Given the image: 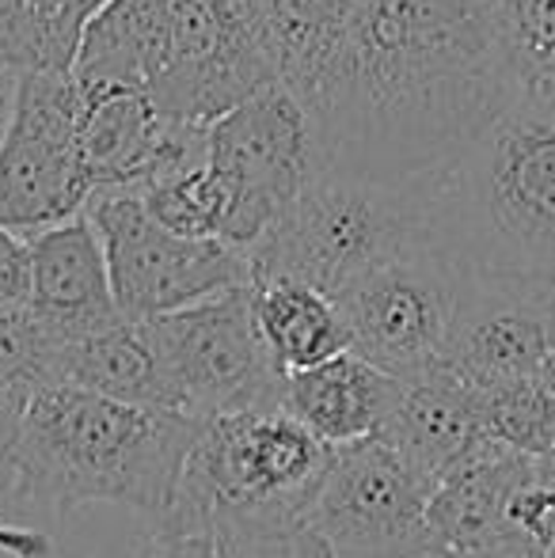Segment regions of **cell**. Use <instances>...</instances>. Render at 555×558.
Returning a JSON list of instances; mask_svg holds the SVG:
<instances>
[{"instance_id":"6da1fadb","label":"cell","mask_w":555,"mask_h":558,"mask_svg":"<svg viewBox=\"0 0 555 558\" xmlns=\"http://www.w3.org/2000/svg\"><path fill=\"white\" fill-rule=\"evenodd\" d=\"M518 84L498 0H350L347 35L301 104L319 171L430 183Z\"/></svg>"},{"instance_id":"7a4b0ae2","label":"cell","mask_w":555,"mask_h":558,"mask_svg":"<svg viewBox=\"0 0 555 558\" xmlns=\"http://www.w3.org/2000/svg\"><path fill=\"white\" fill-rule=\"evenodd\" d=\"M198 429L191 414L43 384L23 403L8 494L53 513L126 506L156 517L176 498Z\"/></svg>"},{"instance_id":"3957f363","label":"cell","mask_w":555,"mask_h":558,"mask_svg":"<svg viewBox=\"0 0 555 558\" xmlns=\"http://www.w3.org/2000/svg\"><path fill=\"white\" fill-rule=\"evenodd\" d=\"M430 240L464 270L555 281V84L510 104L430 186Z\"/></svg>"},{"instance_id":"277c9868","label":"cell","mask_w":555,"mask_h":558,"mask_svg":"<svg viewBox=\"0 0 555 558\" xmlns=\"http://www.w3.org/2000/svg\"><path fill=\"white\" fill-rule=\"evenodd\" d=\"M430 183L316 171L252 251V281H309L339 296L388 258L430 240Z\"/></svg>"},{"instance_id":"5b68a950","label":"cell","mask_w":555,"mask_h":558,"mask_svg":"<svg viewBox=\"0 0 555 558\" xmlns=\"http://www.w3.org/2000/svg\"><path fill=\"white\" fill-rule=\"evenodd\" d=\"M84 214L104 240L114 308L126 319H156L252 286V258L244 251L225 240L171 232L134 191H96Z\"/></svg>"},{"instance_id":"8992f818","label":"cell","mask_w":555,"mask_h":558,"mask_svg":"<svg viewBox=\"0 0 555 558\" xmlns=\"http://www.w3.org/2000/svg\"><path fill=\"white\" fill-rule=\"evenodd\" d=\"M171 411L206 422L225 411L286 407V373L267 357L252 316V286L145 319Z\"/></svg>"},{"instance_id":"52a82bcc","label":"cell","mask_w":555,"mask_h":558,"mask_svg":"<svg viewBox=\"0 0 555 558\" xmlns=\"http://www.w3.org/2000/svg\"><path fill=\"white\" fill-rule=\"evenodd\" d=\"M327 460L331 445L286 407L225 411L202 422L179 486L206 506L304 513Z\"/></svg>"},{"instance_id":"ba28073f","label":"cell","mask_w":555,"mask_h":558,"mask_svg":"<svg viewBox=\"0 0 555 558\" xmlns=\"http://www.w3.org/2000/svg\"><path fill=\"white\" fill-rule=\"evenodd\" d=\"M437 486L385 434L335 445L312 494V529L331 558H419L426 551V509Z\"/></svg>"},{"instance_id":"9c48e42d","label":"cell","mask_w":555,"mask_h":558,"mask_svg":"<svg viewBox=\"0 0 555 558\" xmlns=\"http://www.w3.org/2000/svg\"><path fill=\"white\" fill-rule=\"evenodd\" d=\"M81 88L73 69H23L0 145V225L35 235L84 214L92 179L81 156Z\"/></svg>"},{"instance_id":"30bf717a","label":"cell","mask_w":555,"mask_h":558,"mask_svg":"<svg viewBox=\"0 0 555 558\" xmlns=\"http://www.w3.org/2000/svg\"><path fill=\"white\" fill-rule=\"evenodd\" d=\"M464 266L437 243H419L342 289L347 350L385 373L415 380L442 361Z\"/></svg>"},{"instance_id":"8fae6325","label":"cell","mask_w":555,"mask_h":558,"mask_svg":"<svg viewBox=\"0 0 555 558\" xmlns=\"http://www.w3.org/2000/svg\"><path fill=\"white\" fill-rule=\"evenodd\" d=\"M206 156L237 191L232 247L248 258L319 171L312 118L286 84H267L209 122Z\"/></svg>"},{"instance_id":"7c38bea8","label":"cell","mask_w":555,"mask_h":558,"mask_svg":"<svg viewBox=\"0 0 555 558\" xmlns=\"http://www.w3.org/2000/svg\"><path fill=\"white\" fill-rule=\"evenodd\" d=\"M278 84L255 35L252 0H168V61L153 99L186 125H209Z\"/></svg>"},{"instance_id":"4fadbf2b","label":"cell","mask_w":555,"mask_h":558,"mask_svg":"<svg viewBox=\"0 0 555 558\" xmlns=\"http://www.w3.org/2000/svg\"><path fill=\"white\" fill-rule=\"evenodd\" d=\"M555 350V281L464 270L437 365L475 391L533 380Z\"/></svg>"},{"instance_id":"5bb4252c","label":"cell","mask_w":555,"mask_h":558,"mask_svg":"<svg viewBox=\"0 0 555 558\" xmlns=\"http://www.w3.org/2000/svg\"><path fill=\"white\" fill-rule=\"evenodd\" d=\"M81 88V84H76ZM209 125L164 114L148 88L107 84L81 88V156L96 191H141L153 175L206 153Z\"/></svg>"},{"instance_id":"9a60e30c","label":"cell","mask_w":555,"mask_h":558,"mask_svg":"<svg viewBox=\"0 0 555 558\" xmlns=\"http://www.w3.org/2000/svg\"><path fill=\"white\" fill-rule=\"evenodd\" d=\"M31 308L61 342L122 316L114 308L104 240L88 214L31 235Z\"/></svg>"},{"instance_id":"2e32d148","label":"cell","mask_w":555,"mask_h":558,"mask_svg":"<svg viewBox=\"0 0 555 558\" xmlns=\"http://www.w3.org/2000/svg\"><path fill=\"white\" fill-rule=\"evenodd\" d=\"M400 396V376L385 373L354 350L286 376V411L331 448L381 434L393 422Z\"/></svg>"},{"instance_id":"e0dca14e","label":"cell","mask_w":555,"mask_h":558,"mask_svg":"<svg viewBox=\"0 0 555 558\" xmlns=\"http://www.w3.org/2000/svg\"><path fill=\"white\" fill-rule=\"evenodd\" d=\"M381 434L434 486L491 441L487 426H483L480 391L460 384L442 365H434L415 380H403L400 407Z\"/></svg>"},{"instance_id":"ac0fdd59","label":"cell","mask_w":555,"mask_h":558,"mask_svg":"<svg viewBox=\"0 0 555 558\" xmlns=\"http://www.w3.org/2000/svg\"><path fill=\"white\" fill-rule=\"evenodd\" d=\"M50 384H76V388L104 391L126 403L171 411L168 384H164L160 357L153 350L145 319L114 316L92 331L65 338L53 357Z\"/></svg>"},{"instance_id":"d6986e66","label":"cell","mask_w":555,"mask_h":558,"mask_svg":"<svg viewBox=\"0 0 555 558\" xmlns=\"http://www.w3.org/2000/svg\"><path fill=\"white\" fill-rule=\"evenodd\" d=\"M168 61V0H107L88 23L73 76L81 88H153Z\"/></svg>"},{"instance_id":"ffe728a7","label":"cell","mask_w":555,"mask_h":558,"mask_svg":"<svg viewBox=\"0 0 555 558\" xmlns=\"http://www.w3.org/2000/svg\"><path fill=\"white\" fill-rule=\"evenodd\" d=\"M252 316L263 350L286 376L347 350L339 301L309 281H252Z\"/></svg>"},{"instance_id":"44dd1931","label":"cell","mask_w":555,"mask_h":558,"mask_svg":"<svg viewBox=\"0 0 555 558\" xmlns=\"http://www.w3.org/2000/svg\"><path fill=\"white\" fill-rule=\"evenodd\" d=\"M252 15L278 84L301 99L347 35L350 0H252Z\"/></svg>"},{"instance_id":"7402d4cb","label":"cell","mask_w":555,"mask_h":558,"mask_svg":"<svg viewBox=\"0 0 555 558\" xmlns=\"http://www.w3.org/2000/svg\"><path fill=\"white\" fill-rule=\"evenodd\" d=\"M422 558H555V452L514 448L483 544L472 555Z\"/></svg>"},{"instance_id":"603a6c76","label":"cell","mask_w":555,"mask_h":558,"mask_svg":"<svg viewBox=\"0 0 555 558\" xmlns=\"http://www.w3.org/2000/svg\"><path fill=\"white\" fill-rule=\"evenodd\" d=\"M141 206L164 228L179 235H202V240H225L232 247L237 228V191L221 171L209 163L206 153L186 156L168 171L148 179L134 191Z\"/></svg>"},{"instance_id":"cb8c5ba5","label":"cell","mask_w":555,"mask_h":558,"mask_svg":"<svg viewBox=\"0 0 555 558\" xmlns=\"http://www.w3.org/2000/svg\"><path fill=\"white\" fill-rule=\"evenodd\" d=\"M107 0H0V50L20 69L69 73Z\"/></svg>"},{"instance_id":"d4e9b609","label":"cell","mask_w":555,"mask_h":558,"mask_svg":"<svg viewBox=\"0 0 555 558\" xmlns=\"http://www.w3.org/2000/svg\"><path fill=\"white\" fill-rule=\"evenodd\" d=\"M221 558H331L304 513L209 506Z\"/></svg>"},{"instance_id":"484cf974","label":"cell","mask_w":555,"mask_h":558,"mask_svg":"<svg viewBox=\"0 0 555 558\" xmlns=\"http://www.w3.org/2000/svg\"><path fill=\"white\" fill-rule=\"evenodd\" d=\"M126 558H221L214 513L198 494L179 486L171 506L148 517V529L137 536Z\"/></svg>"},{"instance_id":"4316f807","label":"cell","mask_w":555,"mask_h":558,"mask_svg":"<svg viewBox=\"0 0 555 558\" xmlns=\"http://www.w3.org/2000/svg\"><path fill=\"white\" fill-rule=\"evenodd\" d=\"M31 304V235L0 225V308Z\"/></svg>"},{"instance_id":"83f0119b","label":"cell","mask_w":555,"mask_h":558,"mask_svg":"<svg viewBox=\"0 0 555 558\" xmlns=\"http://www.w3.org/2000/svg\"><path fill=\"white\" fill-rule=\"evenodd\" d=\"M31 388L12 380H0V486L8 490V478H12V441L15 429H20V414L27 403Z\"/></svg>"},{"instance_id":"f1b7e54d","label":"cell","mask_w":555,"mask_h":558,"mask_svg":"<svg viewBox=\"0 0 555 558\" xmlns=\"http://www.w3.org/2000/svg\"><path fill=\"white\" fill-rule=\"evenodd\" d=\"M50 536L31 524L0 521V555L4 558H50Z\"/></svg>"},{"instance_id":"f546056e","label":"cell","mask_w":555,"mask_h":558,"mask_svg":"<svg viewBox=\"0 0 555 558\" xmlns=\"http://www.w3.org/2000/svg\"><path fill=\"white\" fill-rule=\"evenodd\" d=\"M20 81H23V69L0 50V145H4V133H8V125H12L15 99H20Z\"/></svg>"},{"instance_id":"4dcf8cb0","label":"cell","mask_w":555,"mask_h":558,"mask_svg":"<svg viewBox=\"0 0 555 558\" xmlns=\"http://www.w3.org/2000/svg\"><path fill=\"white\" fill-rule=\"evenodd\" d=\"M536 376H541V384L548 388V396L555 399V350L548 353V361H544V368H541Z\"/></svg>"}]
</instances>
